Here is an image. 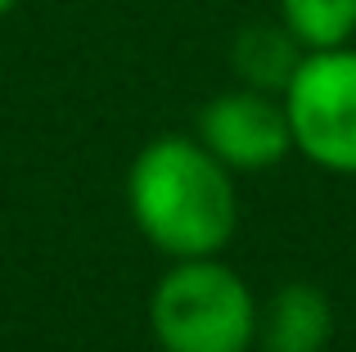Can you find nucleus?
I'll return each instance as SVG.
<instances>
[{"label": "nucleus", "mask_w": 356, "mask_h": 352, "mask_svg": "<svg viewBox=\"0 0 356 352\" xmlns=\"http://www.w3.org/2000/svg\"><path fill=\"white\" fill-rule=\"evenodd\" d=\"M257 307L235 266L221 257H181L149 294V330L163 352H252Z\"/></svg>", "instance_id": "2"}, {"label": "nucleus", "mask_w": 356, "mask_h": 352, "mask_svg": "<svg viewBox=\"0 0 356 352\" xmlns=\"http://www.w3.org/2000/svg\"><path fill=\"white\" fill-rule=\"evenodd\" d=\"M302 45L289 36V27L280 23H248L230 45V68H235L239 86L266 90V95H284L289 77L302 63Z\"/></svg>", "instance_id": "6"}, {"label": "nucleus", "mask_w": 356, "mask_h": 352, "mask_svg": "<svg viewBox=\"0 0 356 352\" xmlns=\"http://www.w3.org/2000/svg\"><path fill=\"white\" fill-rule=\"evenodd\" d=\"M280 99L293 154L330 176H356V45L307 50Z\"/></svg>", "instance_id": "3"}, {"label": "nucleus", "mask_w": 356, "mask_h": 352, "mask_svg": "<svg viewBox=\"0 0 356 352\" xmlns=\"http://www.w3.org/2000/svg\"><path fill=\"white\" fill-rule=\"evenodd\" d=\"M334 339V303L321 285L289 280L257 307L261 352H325Z\"/></svg>", "instance_id": "5"}, {"label": "nucleus", "mask_w": 356, "mask_h": 352, "mask_svg": "<svg viewBox=\"0 0 356 352\" xmlns=\"http://www.w3.org/2000/svg\"><path fill=\"white\" fill-rule=\"evenodd\" d=\"M127 208L136 230L172 262L221 257L239 230L235 172L217 154H208L199 136L149 141L131 159Z\"/></svg>", "instance_id": "1"}, {"label": "nucleus", "mask_w": 356, "mask_h": 352, "mask_svg": "<svg viewBox=\"0 0 356 352\" xmlns=\"http://www.w3.org/2000/svg\"><path fill=\"white\" fill-rule=\"evenodd\" d=\"M275 9L302 50H334L356 36V0H275Z\"/></svg>", "instance_id": "7"}, {"label": "nucleus", "mask_w": 356, "mask_h": 352, "mask_svg": "<svg viewBox=\"0 0 356 352\" xmlns=\"http://www.w3.org/2000/svg\"><path fill=\"white\" fill-rule=\"evenodd\" d=\"M14 9H18V0H0V18H5V14H14Z\"/></svg>", "instance_id": "8"}, {"label": "nucleus", "mask_w": 356, "mask_h": 352, "mask_svg": "<svg viewBox=\"0 0 356 352\" xmlns=\"http://www.w3.org/2000/svg\"><path fill=\"white\" fill-rule=\"evenodd\" d=\"M199 141L208 145V154H217L235 176L248 172H270L293 154V136H289L284 99L266 95L252 86H235L212 95L199 109Z\"/></svg>", "instance_id": "4"}]
</instances>
